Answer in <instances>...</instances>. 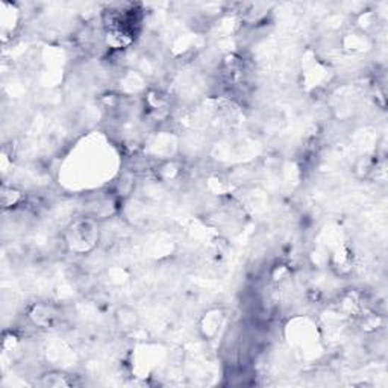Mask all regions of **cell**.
Masks as SVG:
<instances>
[{
    "label": "cell",
    "instance_id": "obj_1",
    "mask_svg": "<svg viewBox=\"0 0 388 388\" xmlns=\"http://www.w3.org/2000/svg\"><path fill=\"white\" fill-rule=\"evenodd\" d=\"M99 241V229L93 220L81 219L67 229V246L74 252L91 251Z\"/></svg>",
    "mask_w": 388,
    "mask_h": 388
},
{
    "label": "cell",
    "instance_id": "obj_2",
    "mask_svg": "<svg viewBox=\"0 0 388 388\" xmlns=\"http://www.w3.org/2000/svg\"><path fill=\"white\" fill-rule=\"evenodd\" d=\"M28 319L35 328L49 329L58 321V311L49 304H34L28 309Z\"/></svg>",
    "mask_w": 388,
    "mask_h": 388
},
{
    "label": "cell",
    "instance_id": "obj_3",
    "mask_svg": "<svg viewBox=\"0 0 388 388\" xmlns=\"http://www.w3.org/2000/svg\"><path fill=\"white\" fill-rule=\"evenodd\" d=\"M226 319V312L223 308L208 309L199 320V332L205 340H212L217 336L220 328L223 326Z\"/></svg>",
    "mask_w": 388,
    "mask_h": 388
},
{
    "label": "cell",
    "instance_id": "obj_4",
    "mask_svg": "<svg viewBox=\"0 0 388 388\" xmlns=\"http://www.w3.org/2000/svg\"><path fill=\"white\" fill-rule=\"evenodd\" d=\"M114 321H115V326L122 332L132 333L139 326V316L134 308L122 305L118 307L114 312Z\"/></svg>",
    "mask_w": 388,
    "mask_h": 388
},
{
    "label": "cell",
    "instance_id": "obj_5",
    "mask_svg": "<svg viewBox=\"0 0 388 388\" xmlns=\"http://www.w3.org/2000/svg\"><path fill=\"white\" fill-rule=\"evenodd\" d=\"M40 384L42 387H55V388H59V387H70V385H73V381L69 380V376L66 373L50 372V373H46L45 376H41Z\"/></svg>",
    "mask_w": 388,
    "mask_h": 388
}]
</instances>
